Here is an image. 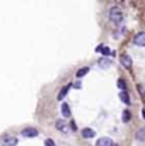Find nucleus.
Listing matches in <instances>:
<instances>
[{"label":"nucleus","instance_id":"obj_6","mask_svg":"<svg viewBox=\"0 0 145 146\" xmlns=\"http://www.w3.org/2000/svg\"><path fill=\"white\" fill-rule=\"evenodd\" d=\"M17 138H14V136H9V138H6L4 141H3V146H16L17 145Z\"/></svg>","mask_w":145,"mask_h":146},{"label":"nucleus","instance_id":"obj_11","mask_svg":"<svg viewBox=\"0 0 145 146\" xmlns=\"http://www.w3.org/2000/svg\"><path fill=\"white\" fill-rule=\"evenodd\" d=\"M120 100H121L124 104H130V97H128L127 91H121V93H120Z\"/></svg>","mask_w":145,"mask_h":146},{"label":"nucleus","instance_id":"obj_7","mask_svg":"<svg viewBox=\"0 0 145 146\" xmlns=\"http://www.w3.org/2000/svg\"><path fill=\"white\" fill-rule=\"evenodd\" d=\"M61 112H62V115H63L65 118H69V117H71V110H69V106H68L66 103H63V104L61 106Z\"/></svg>","mask_w":145,"mask_h":146},{"label":"nucleus","instance_id":"obj_15","mask_svg":"<svg viewBox=\"0 0 145 146\" xmlns=\"http://www.w3.org/2000/svg\"><path fill=\"white\" fill-rule=\"evenodd\" d=\"M68 90H69V86H66L65 89H62V90H61V93H59V96H58V100H62V98H63V97L66 96Z\"/></svg>","mask_w":145,"mask_h":146},{"label":"nucleus","instance_id":"obj_18","mask_svg":"<svg viewBox=\"0 0 145 146\" xmlns=\"http://www.w3.org/2000/svg\"><path fill=\"white\" fill-rule=\"evenodd\" d=\"M45 146H56L52 139H45Z\"/></svg>","mask_w":145,"mask_h":146},{"label":"nucleus","instance_id":"obj_9","mask_svg":"<svg viewBox=\"0 0 145 146\" xmlns=\"http://www.w3.org/2000/svg\"><path fill=\"white\" fill-rule=\"evenodd\" d=\"M135 138H137V141H141V142H144V141H145V128H140V129L137 131V133H135Z\"/></svg>","mask_w":145,"mask_h":146},{"label":"nucleus","instance_id":"obj_13","mask_svg":"<svg viewBox=\"0 0 145 146\" xmlns=\"http://www.w3.org/2000/svg\"><path fill=\"white\" fill-rule=\"evenodd\" d=\"M117 86H118V89H121L123 91H126V89H127V84H126V82L123 79H118L117 80Z\"/></svg>","mask_w":145,"mask_h":146},{"label":"nucleus","instance_id":"obj_19","mask_svg":"<svg viewBox=\"0 0 145 146\" xmlns=\"http://www.w3.org/2000/svg\"><path fill=\"white\" fill-rule=\"evenodd\" d=\"M138 90H140V93H141L142 96H145V84H140V86H138Z\"/></svg>","mask_w":145,"mask_h":146},{"label":"nucleus","instance_id":"obj_8","mask_svg":"<svg viewBox=\"0 0 145 146\" xmlns=\"http://www.w3.org/2000/svg\"><path fill=\"white\" fill-rule=\"evenodd\" d=\"M94 135H96V132H94L92 128H85V129L82 131V136L86 138V139H88V138H93Z\"/></svg>","mask_w":145,"mask_h":146},{"label":"nucleus","instance_id":"obj_5","mask_svg":"<svg viewBox=\"0 0 145 146\" xmlns=\"http://www.w3.org/2000/svg\"><path fill=\"white\" fill-rule=\"evenodd\" d=\"M96 146H114V143H113L111 138L104 136V138H100V139L96 141Z\"/></svg>","mask_w":145,"mask_h":146},{"label":"nucleus","instance_id":"obj_12","mask_svg":"<svg viewBox=\"0 0 145 146\" xmlns=\"http://www.w3.org/2000/svg\"><path fill=\"white\" fill-rule=\"evenodd\" d=\"M56 129L58 131H65V128H66V124L63 122V119H59V121H56Z\"/></svg>","mask_w":145,"mask_h":146},{"label":"nucleus","instance_id":"obj_21","mask_svg":"<svg viewBox=\"0 0 145 146\" xmlns=\"http://www.w3.org/2000/svg\"><path fill=\"white\" fill-rule=\"evenodd\" d=\"M142 115H144V117H145V111H142Z\"/></svg>","mask_w":145,"mask_h":146},{"label":"nucleus","instance_id":"obj_10","mask_svg":"<svg viewBox=\"0 0 145 146\" xmlns=\"http://www.w3.org/2000/svg\"><path fill=\"white\" fill-rule=\"evenodd\" d=\"M110 65H111V62H110L109 58H102V59L99 60V66H100V68H103V69L109 68Z\"/></svg>","mask_w":145,"mask_h":146},{"label":"nucleus","instance_id":"obj_14","mask_svg":"<svg viewBox=\"0 0 145 146\" xmlns=\"http://www.w3.org/2000/svg\"><path fill=\"white\" fill-rule=\"evenodd\" d=\"M88 72H89V68H82V69H79V70H78L76 76H78V77H83Z\"/></svg>","mask_w":145,"mask_h":146},{"label":"nucleus","instance_id":"obj_3","mask_svg":"<svg viewBox=\"0 0 145 146\" xmlns=\"http://www.w3.org/2000/svg\"><path fill=\"white\" fill-rule=\"evenodd\" d=\"M134 44L138 46H145V31H141L134 36Z\"/></svg>","mask_w":145,"mask_h":146},{"label":"nucleus","instance_id":"obj_4","mask_svg":"<svg viewBox=\"0 0 145 146\" xmlns=\"http://www.w3.org/2000/svg\"><path fill=\"white\" fill-rule=\"evenodd\" d=\"M120 62H121V65L124 66V68H127L130 69L131 66H132V59H131V56H128V55H121L120 56Z\"/></svg>","mask_w":145,"mask_h":146},{"label":"nucleus","instance_id":"obj_1","mask_svg":"<svg viewBox=\"0 0 145 146\" xmlns=\"http://www.w3.org/2000/svg\"><path fill=\"white\" fill-rule=\"evenodd\" d=\"M110 20L114 24H120L123 21V11L120 10V7H113L110 10Z\"/></svg>","mask_w":145,"mask_h":146},{"label":"nucleus","instance_id":"obj_16","mask_svg":"<svg viewBox=\"0 0 145 146\" xmlns=\"http://www.w3.org/2000/svg\"><path fill=\"white\" fill-rule=\"evenodd\" d=\"M130 118H131V114H130V111H128V110H126V111L123 112V121H124V122H128V121H130Z\"/></svg>","mask_w":145,"mask_h":146},{"label":"nucleus","instance_id":"obj_20","mask_svg":"<svg viewBox=\"0 0 145 146\" xmlns=\"http://www.w3.org/2000/svg\"><path fill=\"white\" fill-rule=\"evenodd\" d=\"M71 125H72V128H73V131H76V125H75V122H72V124H71Z\"/></svg>","mask_w":145,"mask_h":146},{"label":"nucleus","instance_id":"obj_2","mask_svg":"<svg viewBox=\"0 0 145 146\" xmlns=\"http://www.w3.org/2000/svg\"><path fill=\"white\" fill-rule=\"evenodd\" d=\"M21 136H24V138H35V136H38V131L34 129V128H25V129L21 131Z\"/></svg>","mask_w":145,"mask_h":146},{"label":"nucleus","instance_id":"obj_17","mask_svg":"<svg viewBox=\"0 0 145 146\" xmlns=\"http://www.w3.org/2000/svg\"><path fill=\"white\" fill-rule=\"evenodd\" d=\"M100 52H103L104 55H109L111 54V51H110V48H107V46H102V49H100Z\"/></svg>","mask_w":145,"mask_h":146}]
</instances>
